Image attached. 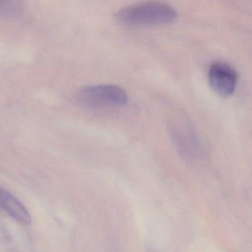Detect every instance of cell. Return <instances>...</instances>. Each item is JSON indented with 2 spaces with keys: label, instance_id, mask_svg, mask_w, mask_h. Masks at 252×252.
Segmentation results:
<instances>
[{
  "label": "cell",
  "instance_id": "cell-4",
  "mask_svg": "<svg viewBox=\"0 0 252 252\" xmlns=\"http://www.w3.org/2000/svg\"><path fill=\"white\" fill-rule=\"evenodd\" d=\"M25 11L24 0H0V18L16 19Z\"/></svg>",
  "mask_w": 252,
  "mask_h": 252
},
{
  "label": "cell",
  "instance_id": "cell-1",
  "mask_svg": "<svg viewBox=\"0 0 252 252\" xmlns=\"http://www.w3.org/2000/svg\"><path fill=\"white\" fill-rule=\"evenodd\" d=\"M115 20L128 27L157 26L173 23L177 12L165 3L146 1L127 6L114 15Z\"/></svg>",
  "mask_w": 252,
  "mask_h": 252
},
{
  "label": "cell",
  "instance_id": "cell-2",
  "mask_svg": "<svg viewBox=\"0 0 252 252\" xmlns=\"http://www.w3.org/2000/svg\"><path fill=\"white\" fill-rule=\"evenodd\" d=\"M80 95L81 99L85 103L94 106H122L127 102V93L125 90L112 84L90 86L83 89Z\"/></svg>",
  "mask_w": 252,
  "mask_h": 252
},
{
  "label": "cell",
  "instance_id": "cell-3",
  "mask_svg": "<svg viewBox=\"0 0 252 252\" xmlns=\"http://www.w3.org/2000/svg\"><path fill=\"white\" fill-rule=\"evenodd\" d=\"M236 72L226 64H213L209 72V81L215 93L223 98L232 96L236 87Z\"/></svg>",
  "mask_w": 252,
  "mask_h": 252
}]
</instances>
